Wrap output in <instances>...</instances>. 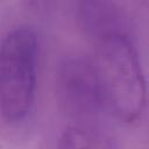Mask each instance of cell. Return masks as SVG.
<instances>
[{"label": "cell", "instance_id": "6da1fadb", "mask_svg": "<svg viewBox=\"0 0 149 149\" xmlns=\"http://www.w3.org/2000/svg\"><path fill=\"white\" fill-rule=\"evenodd\" d=\"M92 59L105 107L122 122H137L146 109L147 86L133 38L116 36L97 42Z\"/></svg>", "mask_w": 149, "mask_h": 149}, {"label": "cell", "instance_id": "5b68a950", "mask_svg": "<svg viewBox=\"0 0 149 149\" xmlns=\"http://www.w3.org/2000/svg\"><path fill=\"white\" fill-rule=\"evenodd\" d=\"M56 149H118V147L101 129L87 123H76L61 134Z\"/></svg>", "mask_w": 149, "mask_h": 149}, {"label": "cell", "instance_id": "3957f363", "mask_svg": "<svg viewBox=\"0 0 149 149\" xmlns=\"http://www.w3.org/2000/svg\"><path fill=\"white\" fill-rule=\"evenodd\" d=\"M57 95L63 111L79 121L91 119L105 108L92 58L72 55L58 66Z\"/></svg>", "mask_w": 149, "mask_h": 149}, {"label": "cell", "instance_id": "277c9868", "mask_svg": "<svg viewBox=\"0 0 149 149\" xmlns=\"http://www.w3.org/2000/svg\"><path fill=\"white\" fill-rule=\"evenodd\" d=\"M77 19L84 34L95 42L116 36L132 37L130 16L114 1H80L77 6Z\"/></svg>", "mask_w": 149, "mask_h": 149}, {"label": "cell", "instance_id": "7a4b0ae2", "mask_svg": "<svg viewBox=\"0 0 149 149\" xmlns=\"http://www.w3.org/2000/svg\"><path fill=\"white\" fill-rule=\"evenodd\" d=\"M38 38L28 26L15 27L0 41V114L20 123L30 114L36 97Z\"/></svg>", "mask_w": 149, "mask_h": 149}]
</instances>
